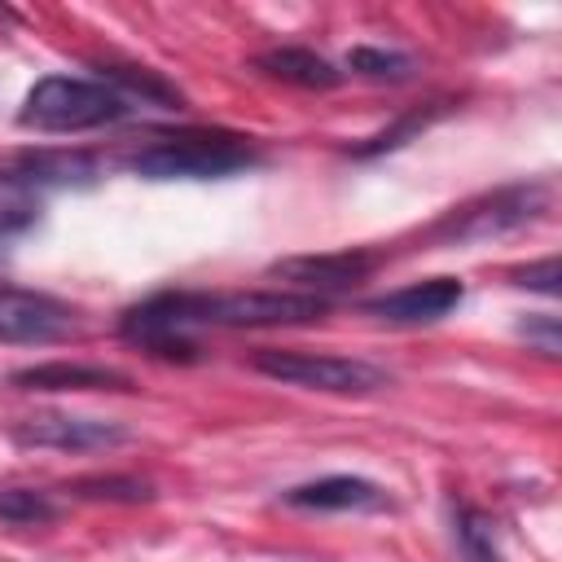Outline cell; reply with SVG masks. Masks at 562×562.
<instances>
[{"mask_svg": "<svg viewBox=\"0 0 562 562\" xmlns=\"http://www.w3.org/2000/svg\"><path fill=\"white\" fill-rule=\"evenodd\" d=\"M329 307V299L299 294V290H180V294H154L140 307L123 312V334L158 356L189 360L198 347L184 338L193 325H294L316 321Z\"/></svg>", "mask_w": 562, "mask_h": 562, "instance_id": "6da1fadb", "label": "cell"}, {"mask_svg": "<svg viewBox=\"0 0 562 562\" xmlns=\"http://www.w3.org/2000/svg\"><path fill=\"white\" fill-rule=\"evenodd\" d=\"M250 162H255V149L241 136H224V132L162 136L127 158V167L145 180H215V176H233Z\"/></svg>", "mask_w": 562, "mask_h": 562, "instance_id": "7a4b0ae2", "label": "cell"}, {"mask_svg": "<svg viewBox=\"0 0 562 562\" xmlns=\"http://www.w3.org/2000/svg\"><path fill=\"white\" fill-rule=\"evenodd\" d=\"M127 114V97L92 83V79H70V75H48L26 92L22 105V127L35 132H88L101 123H114Z\"/></svg>", "mask_w": 562, "mask_h": 562, "instance_id": "3957f363", "label": "cell"}, {"mask_svg": "<svg viewBox=\"0 0 562 562\" xmlns=\"http://www.w3.org/2000/svg\"><path fill=\"white\" fill-rule=\"evenodd\" d=\"M255 369L263 378H277V382L303 386V391H329V395H364V391L386 386L382 369H373L364 360H351V356H316V351L263 347V351H255Z\"/></svg>", "mask_w": 562, "mask_h": 562, "instance_id": "277c9868", "label": "cell"}, {"mask_svg": "<svg viewBox=\"0 0 562 562\" xmlns=\"http://www.w3.org/2000/svg\"><path fill=\"white\" fill-rule=\"evenodd\" d=\"M544 206H549V189L544 184H514V189H501V193H492L483 202H470V206L452 211L439 224V237L483 241V237H496V233H509V228L536 220Z\"/></svg>", "mask_w": 562, "mask_h": 562, "instance_id": "5b68a950", "label": "cell"}, {"mask_svg": "<svg viewBox=\"0 0 562 562\" xmlns=\"http://www.w3.org/2000/svg\"><path fill=\"white\" fill-rule=\"evenodd\" d=\"M75 329V312L40 290L0 285V342H57Z\"/></svg>", "mask_w": 562, "mask_h": 562, "instance_id": "8992f818", "label": "cell"}, {"mask_svg": "<svg viewBox=\"0 0 562 562\" xmlns=\"http://www.w3.org/2000/svg\"><path fill=\"white\" fill-rule=\"evenodd\" d=\"M13 443L22 448H57V452H97L127 443V430L119 422L101 417H70V413H40L13 426Z\"/></svg>", "mask_w": 562, "mask_h": 562, "instance_id": "52a82bcc", "label": "cell"}, {"mask_svg": "<svg viewBox=\"0 0 562 562\" xmlns=\"http://www.w3.org/2000/svg\"><path fill=\"white\" fill-rule=\"evenodd\" d=\"M373 268H378V255H369V250H338V255H290V259H277L268 268V277H281V281L299 285V294L325 299L329 290L356 285Z\"/></svg>", "mask_w": 562, "mask_h": 562, "instance_id": "ba28073f", "label": "cell"}, {"mask_svg": "<svg viewBox=\"0 0 562 562\" xmlns=\"http://www.w3.org/2000/svg\"><path fill=\"white\" fill-rule=\"evenodd\" d=\"M461 294H465V285L457 277H430V281H417V285H404L395 294L364 303V312H373L378 321H391V325H422V321L448 316L461 303Z\"/></svg>", "mask_w": 562, "mask_h": 562, "instance_id": "9c48e42d", "label": "cell"}, {"mask_svg": "<svg viewBox=\"0 0 562 562\" xmlns=\"http://www.w3.org/2000/svg\"><path fill=\"white\" fill-rule=\"evenodd\" d=\"M281 501L294 505V509H356V514L391 509V496L378 483L360 479V474H329V479H316V483H299Z\"/></svg>", "mask_w": 562, "mask_h": 562, "instance_id": "30bf717a", "label": "cell"}, {"mask_svg": "<svg viewBox=\"0 0 562 562\" xmlns=\"http://www.w3.org/2000/svg\"><path fill=\"white\" fill-rule=\"evenodd\" d=\"M13 386L22 391H132V378L105 364H31L13 373Z\"/></svg>", "mask_w": 562, "mask_h": 562, "instance_id": "8fae6325", "label": "cell"}, {"mask_svg": "<svg viewBox=\"0 0 562 562\" xmlns=\"http://www.w3.org/2000/svg\"><path fill=\"white\" fill-rule=\"evenodd\" d=\"M255 66L268 70V75L281 79V83H299V88H334V83L342 79V75H338L325 57H316L312 48H272V53H263Z\"/></svg>", "mask_w": 562, "mask_h": 562, "instance_id": "7c38bea8", "label": "cell"}, {"mask_svg": "<svg viewBox=\"0 0 562 562\" xmlns=\"http://www.w3.org/2000/svg\"><path fill=\"white\" fill-rule=\"evenodd\" d=\"M18 176H26L35 189H44V184H92L97 162L88 154H70V149H40V154H22Z\"/></svg>", "mask_w": 562, "mask_h": 562, "instance_id": "4fadbf2b", "label": "cell"}, {"mask_svg": "<svg viewBox=\"0 0 562 562\" xmlns=\"http://www.w3.org/2000/svg\"><path fill=\"white\" fill-rule=\"evenodd\" d=\"M35 215H40V189L18 171H0V237L22 233L26 224H35Z\"/></svg>", "mask_w": 562, "mask_h": 562, "instance_id": "5bb4252c", "label": "cell"}, {"mask_svg": "<svg viewBox=\"0 0 562 562\" xmlns=\"http://www.w3.org/2000/svg\"><path fill=\"white\" fill-rule=\"evenodd\" d=\"M0 518L4 522H48L57 518V505L48 501V492H35V487H4L0 492Z\"/></svg>", "mask_w": 562, "mask_h": 562, "instance_id": "9a60e30c", "label": "cell"}, {"mask_svg": "<svg viewBox=\"0 0 562 562\" xmlns=\"http://www.w3.org/2000/svg\"><path fill=\"white\" fill-rule=\"evenodd\" d=\"M70 492L83 501H149L154 496L140 479H123V474H92V479H79Z\"/></svg>", "mask_w": 562, "mask_h": 562, "instance_id": "2e32d148", "label": "cell"}, {"mask_svg": "<svg viewBox=\"0 0 562 562\" xmlns=\"http://www.w3.org/2000/svg\"><path fill=\"white\" fill-rule=\"evenodd\" d=\"M457 540L470 562H501V553L492 544V527L479 509H457Z\"/></svg>", "mask_w": 562, "mask_h": 562, "instance_id": "e0dca14e", "label": "cell"}, {"mask_svg": "<svg viewBox=\"0 0 562 562\" xmlns=\"http://www.w3.org/2000/svg\"><path fill=\"white\" fill-rule=\"evenodd\" d=\"M347 66L369 79H408L413 75V61L404 53H382V48H351Z\"/></svg>", "mask_w": 562, "mask_h": 562, "instance_id": "ac0fdd59", "label": "cell"}, {"mask_svg": "<svg viewBox=\"0 0 562 562\" xmlns=\"http://www.w3.org/2000/svg\"><path fill=\"white\" fill-rule=\"evenodd\" d=\"M110 83H123L127 92H140L145 101H167V105H180V92L171 88V83H162L158 75H149V70H132V66H105L101 70Z\"/></svg>", "mask_w": 562, "mask_h": 562, "instance_id": "d6986e66", "label": "cell"}, {"mask_svg": "<svg viewBox=\"0 0 562 562\" xmlns=\"http://www.w3.org/2000/svg\"><path fill=\"white\" fill-rule=\"evenodd\" d=\"M430 114H439V110H417V114H408V119H400L391 132H382V136H373V145H364L360 154H382V149H395V145H404V136L408 132H417V127H426V119Z\"/></svg>", "mask_w": 562, "mask_h": 562, "instance_id": "ffe728a7", "label": "cell"}, {"mask_svg": "<svg viewBox=\"0 0 562 562\" xmlns=\"http://www.w3.org/2000/svg\"><path fill=\"white\" fill-rule=\"evenodd\" d=\"M518 277V285H527V290H540V294H558V259L549 255V259H540V263H531V268H522V272H514Z\"/></svg>", "mask_w": 562, "mask_h": 562, "instance_id": "44dd1931", "label": "cell"}]
</instances>
